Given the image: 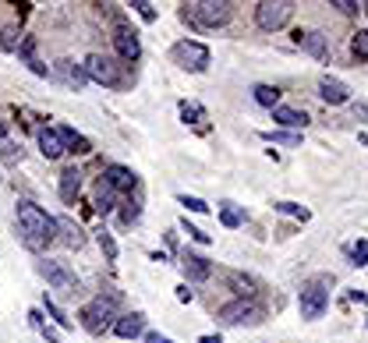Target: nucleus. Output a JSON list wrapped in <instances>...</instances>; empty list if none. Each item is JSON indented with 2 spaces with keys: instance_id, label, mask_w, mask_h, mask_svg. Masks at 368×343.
I'll return each instance as SVG.
<instances>
[{
  "instance_id": "f257e3e1",
  "label": "nucleus",
  "mask_w": 368,
  "mask_h": 343,
  "mask_svg": "<svg viewBox=\"0 0 368 343\" xmlns=\"http://www.w3.org/2000/svg\"><path fill=\"white\" fill-rule=\"evenodd\" d=\"M15 219H18V234H22L29 251H46L57 241V219L46 209H39L36 202H18Z\"/></svg>"
},
{
  "instance_id": "f03ea898",
  "label": "nucleus",
  "mask_w": 368,
  "mask_h": 343,
  "mask_svg": "<svg viewBox=\"0 0 368 343\" xmlns=\"http://www.w3.org/2000/svg\"><path fill=\"white\" fill-rule=\"evenodd\" d=\"M184 18L195 22L198 29H220L234 18V4H227V0H195V4H184Z\"/></svg>"
},
{
  "instance_id": "7ed1b4c3",
  "label": "nucleus",
  "mask_w": 368,
  "mask_h": 343,
  "mask_svg": "<svg viewBox=\"0 0 368 343\" xmlns=\"http://www.w3.org/2000/svg\"><path fill=\"white\" fill-rule=\"evenodd\" d=\"M117 305H121V294H99L92 305H85V308L78 312L82 329H85V333H92V336H99L103 329L110 326V319H114Z\"/></svg>"
},
{
  "instance_id": "20e7f679",
  "label": "nucleus",
  "mask_w": 368,
  "mask_h": 343,
  "mask_svg": "<svg viewBox=\"0 0 368 343\" xmlns=\"http://www.w3.org/2000/svg\"><path fill=\"white\" fill-rule=\"evenodd\" d=\"M82 68H85V75H89L92 82L107 85V89H121V85H124L121 64L114 61V57H107V53H92V57H89V61H85Z\"/></svg>"
},
{
  "instance_id": "39448f33",
  "label": "nucleus",
  "mask_w": 368,
  "mask_h": 343,
  "mask_svg": "<svg viewBox=\"0 0 368 343\" xmlns=\"http://www.w3.org/2000/svg\"><path fill=\"white\" fill-rule=\"evenodd\" d=\"M326 283H330V279H315V283H308V287H301V298H297L301 319L315 322V319L326 315V308H330V291H326Z\"/></svg>"
},
{
  "instance_id": "423d86ee",
  "label": "nucleus",
  "mask_w": 368,
  "mask_h": 343,
  "mask_svg": "<svg viewBox=\"0 0 368 343\" xmlns=\"http://www.w3.org/2000/svg\"><path fill=\"white\" fill-rule=\"evenodd\" d=\"M39 272L46 276V283H54V291H61V294H68V298H75L78 294V276L68 269V262H57V258H43L39 262Z\"/></svg>"
},
{
  "instance_id": "0eeeda50",
  "label": "nucleus",
  "mask_w": 368,
  "mask_h": 343,
  "mask_svg": "<svg viewBox=\"0 0 368 343\" xmlns=\"http://www.w3.org/2000/svg\"><path fill=\"white\" fill-rule=\"evenodd\" d=\"M290 15H294V4L290 0H262V4L255 8V22H258V29H266V32H277V29H284L287 22H290Z\"/></svg>"
},
{
  "instance_id": "6e6552de",
  "label": "nucleus",
  "mask_w": 368,
  "mask_h": 343,
  "mask_svg": "<svg viewBox=\"0 0 368 343\" xmlns=\"http://www.w3.org/2000/svg\"><path fill=\"white\" fill-rule=\"evenodd\" d=\"M170 57H174V64H181L184 71H205V68H209V46H202V43H195V39L174 43Z\"/></svg>"
},
{
  "instance_id": "1a4fd4ad",
  "label": "nucleus",
  "mask_w": 368,
  "mask_h": 343,
  "mask_svg": "<svg viewBox=\"0 0 368 343\" xmlns=\"http://www.w3.org/2000/svg\"><path fill=\"white\" fill-rule=\"evenodd\" d=\"M220 322H227V326H255V322H262V308L255 301L237 298V301L220 308Z\"/></svg>"
},
{
  "instance_id": "9d476101",
  "label": "nucleus",
  "mask_w": 368,
  "mask_h": 343,
  "mask_svg": "<svg viewBox=\"0 0 368 343\" xmlns=\"http://www.w3.org/2000/svg\"><path fill=\"white\" fill-rule=\"evenodd\" d=\"M114 46H117V57H121V61H131V64H135L138 57H142V39H138V32L128 29V25H117Z\"/></svg>"
},
{
  "instance_id": "9b49d317",
  "label": "nucleus",
  "mask_w": 368,
  "mask_h": 343,
  "mask_svg": "<svg viewBox=\"0 0 368 343\" xmlns=\"http://www.w3.org/2000/svg\"><path fill=\"white\" fill-rule=\"evenodd\" d=\"M103 181H107L117 195H131L135 188H138V177L131 174L128 166H121V163H114V166H107L103 170Z\"/></svg>"
},
{
  "instance_id": "f8f14e48",
  "label": "nucleus",
  "mask_w": 368,
  "mask_h": 343,
  "mask_svg": "<svg viewBox=\"0 0 368 343\" xmlns=\"http://www.w3.org/2000/svg\"><path fill=\"white\" fill-rule=\"evenodd\" d=\"M294 46L304 50V53H311L315 61H330V43H326L323 32H297L294 36Z\"/></svg>"
},
{
  "instance_id": "ddd939ff",
  "label": "nucleus",
  "mask_w": 368,
  "mask_h": 343,
  "mask_svg": "<svg viewBox=\"0 0 368 343\" xmlns=\"http://www.w3.org/2000/svg\"><path fill=\"white\" fill-rule=\"evenodd\" d=\"M54 75H57L68 89H75V92H82V89H85V82H89L85 68H82V64H75V61H68V57L54 64Z\"/></svg>"
},
{
  "instance_id": "4468645a",
  "label": "nucleus",
  "mask_w": 368,
  "mask_h": 343,
  "mask_svg": "<svg viewBox=\"0 0 368 343\" xmlns=\"http://www.w3.org/2000/svg\"><path fill=\"white\" fill-rule=\"evenodd\" d=\"M319 96H323V103H330V106H344V103L351 99V89H347L340 78L326 75V78H319Z\"/></svg>"
},
{
  "instance_id": "2eb2a0df",
  "label": "nucleus",
  "mask_w": 368,
  "mask_h": 343,
  "mask_svg": "<svg viewBox=\"0 0 368 343\" xmlns=\"http://www.w3.org/2000/svg\"><path fill=\"white\" fill-rule=\"evenodd\" d=\"M114 333H117L121 340H135V336H142V333H145V315H142V312L121 315V319L114 322Z\"/></svg>"
},
{
  "instance_id": "dca6fc26",
  "label": "nucleus",
  "mask_w": 368,
  "mask_h": 343,
  "mask_svg": "<svg viewBox=\"0 0 368 343\" xmlns=\"http://www.w3.org/2000/svg\"><path fill=\"white\" fill-rule=\"evenodd\" d=\"M39 152L46 156V159H61L68 149H64V142H61V135H57V128H43L39 135Z\"/></svg>"
},
{
  "instance_id": "f3484780",
  "label": "nucleus",
  "mask_w": 368,
  "mask_h": 343,
  "mask_svg": "<svg viewBox=\"0 0 368 343\" xmlns=\"http://www.w3.org/2000/svg\"><path fill=\"white\" fill-rule=\"evenodd\" d=\"M78 191H82V170L78 166H68L64 174H61V202L71 205L78 198Z\"/></svg>"
},
{
  "instance_id": "a211bd4d",
  "label": "nucleus",
  "mask_w": 368,
  "mask_h": 343,
  "mask_svg": "<svg viewBox=\"0 0 368 343\" xmlns=\"http://www.w3.org/2000/svg\"><path fill=\"white\" fill-rule=\"evenodd\" d=\"M57 238H61L68 248H82V245H85V234H82V226H78L71 216H61V219H57Z\"/></svg>"
},
{
  "instance_id": "6ab92c4d",
  "label": "nucleus",
  "mask_w": 368,
  "mask_h": 343,
  "mask_svg": "<svg viewBox=\"0 0 368 343\" xmlns=\"http://www.w3.org/2000/svg\"><path fill=\"white\" fill-rule=\"evenodd\" d=\"M181 265H184V272H188V279H195V283H202V279H209V272H213V265H209L202 255H191V251H184V258H181Z\"/></svg>"
},
{
  "instance_id": "aec40b11",
  "label": "nucleus",
  "mask_w": 368,
  "mask_h": 343,
  "mask_svg": "<svg viewBox=\"0 0 368 343\" xmlns=\"http://www.w3.org/2000/svg\"><path fill=\"white\" fill-rule=\"evenodd\" d=\"M273 121L284 124V128H304L308 124V113L304 110H294V106H277L273 110Z\"/></svg>"
},
{
  "instance_id": "412c9836",
  "label": "nucleus",
  "mask_w": 368,
  "mask_h": 343,
  "mask_svg": "<svg viewBox=\"0 0 368 343\" xmlns=\"http://www.w3.org/2000/svg\"><path fill=\"white\" fill-rule=\"evenodd\" d=\"M117 198H121V195H117L107 181L99 177V184H96V209H99L103 216H107V212H114V209H117Z\"/></svg>"
},
{
  "instance_id": "4be33fe9",
  "label": "nucleus",
  "mask_w": 368,
  "mask_h": 343,
  "mask_svg": "<svg viewBox=\"0 0 368 343\" xmlns=\"http://www.w3.org/2000/svg\"><path fill=\"white\" fill-rule=\"evenodd\" d=\"M251 96H255V103H258V106H270V110H277V106H280V89H277V85H255V92H251Z\"/></svg>"
},
{
  "instance_id": "5701e85b",
  "label": "nucleus",
  "mask_w": 368,
  "mask_h": 343,
  "mask_svg": "<svg viewBox=\"0 0 368 343\" xmlns=\"http://www.w3.org/2000/svg\"><path fill=\"white\" fill-rule=\"evenodd\" d=\"M57 135H61L64 149H71V152H89V142H85L78 131H71V128H57Z\"/></svg>"
},
{
  "instance_id": "b1692460",
  "label": "nucleus",
  "mask_w": 368,
  "mask_h": 343,
  "mask_svg": "<svg viewBox=\"0 0 368 343\" xmlns=\"http://www.w3.org/2000/svg\"><path fill=\"white\" fill-rule=\"evenodd\" d=\"M18 46H22V32H18V25L0 29V50H18Z\"/></svg>"
},
{
  "instance_id": "393cba45",
  "label": "nucleus",
  "mask_w": 368,
  "mask_h": 343,
  "mask_svg": "<svg viewBox=\"0 0 368 343\" xmlns=\"http://www.w3.org/2000/svg\"><path fill=\"white\" fill-rule=\"evenodd\" d=\"M262 138H266V142H277V145H301V135H294V131H266V135H262Z\"/></svg>"
},
{
  "instance_id": "a878e982",
  "label": "nucleus",
  "mask_w": 368,
  "mask_h": 343,
  "mask_svg": "<svg viewBox=\"0 0 368 343\" xmlns=\"http://www.w3.org/2000/svg\"><path fill=\"white\" fill-rule=\"evenodd\" d=\"M220 223L234 231V226H241V223H244V216H241V209H234V205L227 202V205H220Z\"/></svg>"
},
{
  "instance_id": "bb28decb",
  "label": "nucleus",
  "mask_w": 368,
  "mask_h": 343,
  "mask_svg": "<svg viewBox=\"0 0 368 343\" xmlns=\"http://www.w3.org/2000/svg\"><path fill=\"white\" fill-rule=\"evenodd\" d=\"M351 50H354V57H358V61H368V29L354 32V39H351Z\"/></svg>"
},
{
  "instance_id": "cd10ccee",
  "label": "nucleus",
  "mask_w": 368,
  "mask_h": 343,
  "mask_svg": "<svg viewBox=\"0 0 368 343\" xmlns=\"http://www.w3.org/2000/svg\"><path fill=\"white\" fill-rule=\"evenodd\" d=\"M181 117H184V124H198V121H205V110L198 103H181Z\"/></svg>"
},
{
  "instance_id": "c85d7f7f",
  "label": "nucleus",
  "mask_w": 368,
  "mask_h": 343,
  "mask_svg": "<svg viewBox=\"0 0 368 343\" xmlns=\"http://www.w3.org/2000/svg\"><path fill=\"white\" fill-rule=\"evenodd\" d=\"M0 159H4V163H18L22 159V149L11 138H4V142H0Z\"/></svg>"
},
{
  "instance_id": "c756f323",
  "label": "nucleus",
  "mask_w": 368,
  "mask_h": 343,
  "mask_svg": "<svg viewBox=\"0 0 368 343\" xmlns=\"http://www.w3.org/2000/svg\"><path fill=\"white\" fill-rule=\"evenodd\" d=\"M181 231H184V234H188V238H191V241H198V245H209V241H213V238H209V234H205V231H198V226H191V223H188V219H184V223H181Z\"/></svg>"
},
{
  "instance_id": "7c9ffc66",
  "label": "nucleus",
  "mask_w": 368,
  "mask_h": 343,
  "mask_svg": "<svg viewBox=\"0 0 368 343\" xmlns=\"http://www.w3.org/2000/svg\"><path fill=\"white\" fill-rule=\"evenodd\" d=\"M99 248L107 251V258H110V262L117 258V241H114V238H110L107 231H99Z\"/></svg>"
},
{
  "instance_id": "2f4dec72",
  "label": "nucleus",
  "mask_w": 368,
  "mask_h": 343,
  "mask_svg": "<svg viewBox=\"0 0 368 343\" xmlns=\"http://www.w3.org/2000/svg\"><path fill=\"white\" fill-rule=\"evenodd\" d=\"M177 202H181L184 209H191V212H209V205H205L202 198H195V195H177Z\"/></svg>"
},
{
  "instance_id": "473e14b6",
  "label": "nucleus",
  "mask_w": 368,
  "mask_h": 343,
  "mask_svg": "<svg viewBox=\"0 0 368 343\" xmlns=\"http://www.w3.org/2000/svg\"><path fill=\"white\" fill-rule=\"evenodd\" d=\"M121 205H124V209H121V223H124V226H131V223L138 219V202L131 198V202H121Z\"/></svg>"
},
{
  "instance_id": "72a5a7b5",
  "label": "nucleus",
  "mask_w": 368,
  "mask_h": 343,
  "mask_svg": "<svg viewBox=\"0 0 368 343\" xmlns=\"http://www.w3.org/2000/svg\"><path fill=\"white\" fill-rule=\"evenodd\" d=\"M46 312L54 315V322H57V326H64V329L71 326V319H68V315L61 312V305H57V301H50V298H46Z\"/></svg>"
},
{
  "instance_id": "f704fd0d",
  "label": "nucleus",
  "mask_w": 368,
  "mask_h": 343,
  "mask_svg": "<svg viewBox=\"0 0 368 343\" xmlns=\"http://www.w3.org/2000/svg\"><path fill=\"white\" fill-rule=\"evenodd\" d=\"M277 209H280V212H287V216H297L301 223L308 219V209H301V205H294V202H277Z\"/></svg>"
},
{
  "instance_id": "c9c22d12",
  "label": "nucleus",
  "mask_w": 368,
  "mask_h": 343,
  "mask_svg": "<svg viewBox=\"0 0 368 343\" xmlns=\"http://www.w3.org/2000/svg\"><path fill=\"white\" fill-rule=\"evenodd\" d=\"M351 255H354L358 265H365V262H368V241H358V245L351 248Z\"/></svg>"
},
{
  "instance_id": "e433bc0d",
  "label": "nucleus",
  "mask_w": 368,
  "mask_h": 343,
  "mask_svg": "<svg viewBox=\"0 0 368 343\" xmlns=\"http://www.w3.org/2000/svg\"><path fill=\"white\" fill-rule=\"evenodd\" d=\"M131 8H135V11H138V15H142L145 22H156V11H152V4H145V0H135Z\"/></svg>"
},
{
  "instance_id": "4c0bfd02",
  "label": "nucleus",
  "mask_w": 368,
  "mask_h": 343,
  "mask_svg": "<svg viewBox=\"0 0 368 343\" xmlns=\"http://www.w3.org/2000/svg\"><path fill=\"white\" fill-rule=\"evenodd\" d=\"M230 283L237 287V294H241V298H244V294H251V279H248V276H230Z\"/></svg>"
},
{
  "instance_id": "58836bf2",
  "label": "nucleus",
  "mask_w": 368,
  "mask_h": 343,
  "mask_svg": "<svg viewBox=\"0 0 368 343\" xmlns=\"http://www.w3.org/2000/svg\"><path fill=\"white\" fill-rule=\"evenodd\" d=\"M333 8H340V15H354V11H358V4H354V0H337Z\"/></svg>"
},
{
  "instance_id": "ea45409f",
  "label": "nucleus",
  "mask_w": 368,
  "mask_h": 343,
  "mask_svg": "<svg viewBox=\"0 0 368 343\" xmlns=\"http://www.w3.org/2000/svg\"><path fill=\"white\" fill-rule=\"evenodd\" d=\"M354 117H368V103H358L354 106Z\"/></svg>"
},
{
  "instance_id": "a19ab883",
  "label": "nucleus",
  "mask_w": 368,
  "mask_h": 343,
  "mask_svg": "<svg viewBox=\"0 0 368 343\" xmlns=\"http://www.w3.org/2000/svg\"><path fill=\"white\" fill-rule=\"evenodd\" d=\"M177 301H191V291L188 287H177Z\"/></svg>"
},
{
  "instance_id": "79ce46f5",
  "label": "nucleus",
  "mask_w": 368,
  "mask_h": 343,
  "mask_svg": "<svg viewBox=\"0 0 368 343\" xmlns=\"http://www.w3.org/2000/svg\"><path fill=\"white\" fill-rule=\"evenodd\" d=\"M29 319H32V326H36V329H43V315H39V312H29Z\"/></svg>"
},
{
  "instance_id": "37998d69",
  "label": "nucleus",
  "mask_w": 368,
  "mask_h": 343,
  "mask_svg": "<svg viewBox=\"0 0 368 343\" xmlns=\"http://www.w3.org/2000/svg\"><path fill=\"white\" fill-rule=\"evenodd\" d=\"M198 343H223V340H220V336H202Z\"/></svg>"
},
{
  "instance_id": "c03bdc74",
  "label": "nucleus",
  "mask_w": 368,
  "mask_h": 343,
  "mask_svg": "<svg viewBox=\"0 0 368 343\" xmlns=\"http://www.w3.org/2000/svg\"><path fill=\"white\" fill-rule=\"evenodd\" d=\"M8 138V131H4V121H0V142H4Z\"/></svg>"
},
{
  "instance_id": "a18cd8bd",
  "label": "nucleus",
  "mask_w": 368,
  "mask_h": 343,
  "mask_svg": "<svg viewBox=\"0 0 368 343\" xmlns=\"http://www.w3.org/2000/svg\"><path fill=\"white\" fill-rule=\"evenodd\" d=\"M160 343H174V340H163V336H160Z\"/></svg>"
},
{
  "instance_id": "49530a36",
  "label": "nucleus",
  "mask_w": 368,
  "mask_h": 343,
  "mask_svg": "<svg viewBox=\"0 0 368 343\" xmlns=\"http://www.w3.org/2000/svg\"><path fill=\"white\" fill-rule=\"evenodd\" d=\"M361 8H365V15H368V4H361Z\"/></svg>"
}]
</instances>
